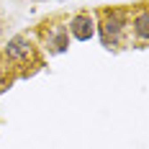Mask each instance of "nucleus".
I'll use <instances>...</instances> for the list:
<instances>
[{"label":"nucleus","mask_w":149,"mask_h":149,"mask_svg":"<svg viewBox=\"0 0 149 149\" xmlns=\"http://www.w3.org/2000/svg\"><path fill=\"white\" fill-rule=\"evenodd\" d=\"M64 26H67V33L74 41H90L95 36V18L90 13H74Z\"/></svg>","instance_id":"obj_4"},{"label":"nucleus","mask_w":149,"mask_h":149,"mask_svg":"<svg viewBox=\"0 0 149 149\" xmlns=\"http://www.w3.org/2000/svg\"><path fill=\"white\" fill-rule=\"evenodd\" d=\"M5 77H8V64H3V62H0V88L5 85Z\"/></svg>","instance_id":"obj_6"},{"label":"nucleus","mask_w":149,"mask_h":149,"mask_svg":"<svg viewBox=\"0 0 149 149\" xmlns=\"http://www.w3.org/2000/svg\"><path fill=\"white\" fill-rule=\"evenodd\" d=\"M129 33H131V39L139 41V46H147V41H149V10L144 3L134 13H129Z\"/></svg>","instance_id":"obj_5"},{"label":"nucleus","mask_w":149,"mask_h":149,"mask_svg":"<svg viewBox=\"0 0 149 149\" xmlns=\"http://www.w3.org/2000/svg\"><path fill=\"white\" fill-rule=\"evenodd\" d=\"M95 31L100 33V41L108 49L121 46V41L129 33V13L121 8H103L95 18Z\"/></svg>","instance_id":"obj_1"},{"label":"nucleus","mask_w":149,"mask_h":149,"mask_svg":"<svg viewBox=\"0 0 149 149\" xmlns=\"http://www.w3.org/2000/svg\"><path fill=\"white\" fill-rule=\"evenodd\" d=\"M3 57H5L8 64H13V67H18V70H23V67L39 62L33 39H31V36H23V33H15V36L8 39V44L3 46Z\"/></svg>","instance_id":"obj_2"},{"label":"nucleus","mask_w":149,"mask_h":149,"mask_svg":"<svg viewBox=\"0 0 149 149\" xmlns=\"http://www.w3.org/2000/svg\"><path fill=\"white\" fill-rule=\"evenodd\" d=\"M41 44L52 52V54H62L70 46V33L64 23H44L41 26Z\"/></svg>","instance_id":"obj_3"}]
</instances>
